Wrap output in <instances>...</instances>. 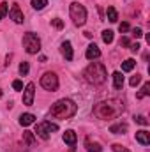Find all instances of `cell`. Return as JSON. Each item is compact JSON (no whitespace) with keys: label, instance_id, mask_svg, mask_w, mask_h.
Here are the masks:
<instances>
[{"label":"cell","instance_id":"obj_1","mask_svg":"<svg viewBox=\"0 0 150 152\" xmlns=\"http://www.w3.org/2000/svg\"><path fill=\"white\" fill-rule=\"evenodd\" d=\"M76 110H78V106H76L71 99H58L51 106L50 113H51V117H57L60 120H66V118H71L76 113Z\"/></svg>","mask_w":150,"mask_h":152},{"label":"cell","instance_id":"obj_2","mask_svg":"<svg viewBox=\"0 0 150 152\" xmlns=\"http://www.w3.org/2000/svg\"><path fill=\"white\" fill-rule=\"evenodd\" d=\"M85 80L88 81V83H94V85H101V83H104L106 81V67L103 66V64H99V62H92L87 69H85Z\"/></svg>","mask_w":150,"mask_h":152},{"label":"cell","instance_id":"obj_3","mask_svg":"<svg viewBox=\"0 0 150 152\" xmlns=\"http://www.w3.org/2000/svg\"><path fill=\"white\" fill-rule=\"evenodd\" d=\"M69 14H71V20L74 21V25H78V27L85 25V21H87V9L79 2H73L69 5Z\"/></svg>","mask_w":150,"mask_h":152},{"label":"cell","instance_id":"obj_4","mask_svg":"<svg viewBox=\"0 0 150 152\" xmlns=\"http://www.w3.org/2000/svg\"><path fill=\"white\" fill-rule=\"evenodd\" d=\"M23 48H25V51L30 53V55L39 53V50H41V39H39L34 32H27V34L23 36Z\"/></svg>","mask_w":150,"mask_h":152},{"label":"cell","instance_id":"obj_5","mask_svg":"<svg viewBox=\"0 0 150 152\" xmlns=\"http://www.w3.org/2000/svg\"><path fill=\"white\" fill-rule=\"evenodd\" d=\"M57 131H58V126H57V124H51V122H48V120L37 124V127H36V134H37L39 138H42V140H48V138H50L53 133H57Z\"/></svg>","mask_w":150,"mask_h":152},{"label":"cell","instance_id":"obj_6","mask_svg":"<svg viewBox=\"0 0 150 152\" xmlns=\"http://www.w3.org/2000/svg\"><path fill=\"white\" fill-rule=\"evenodd\" d=\"M41 87L44 90H50V92H55L58 88V76L55 73H44L41 76Z\"/></svg>","mask_w":150,"mask_h":152},{"label":"cell","instance_id":"obj_7","mask_svg":"<svg viewBox=\"0 0 150 152\" xmlns=\"http://www.w3.org/2000/svg\"><path fill=\"white\" fill-rule=\"evenodd\" d=\"M34 96H36V85L34 83H28L25 87V92H23V104L32 106L34 104Z\"/></svg>","mask_w":150,"mask_h":152},{"label":"cell","instance_id":"obj_8","mask_svg":"<svg viewBox=\"0 0 150 152\" xmlns=\"http://www.w3.org/2000/svg\"><path fill=\"white\" fill-rule=\"evenodd\" d=\"M9 16H11V20H12L14 23H23V12H21V9L18 7V4H14V5L11 7Z\"/></svg>","mask_w":150,"mask_h":152},{"label":"cell","instance_id":"obj_9","mask_svg":"<svg viewBox=\"0 0 150 152\" xmlns=\"http://www.w3.org/2000/svg\"><path fill=\"white\" fill-rule=\"evenodd\" d=\"M85 57H87L88 60H95V58H99V57H101V50H99V46H97V44H90V46L87 48Z\"/></svg>","mask_w":150,"mask_h":152},{"label":"cell","instance_id":"obj_10","mask_svg":"<svg viewBox=\"0 0 150 152\" xmlns=\"http://www.w3.org/2000/svg\"><path fill=\"white\" fill-rule=\"evenodd\" d=\"M60 50H62V55L66 57V60H73V46H71V42L69 41H64L62 42V46H60Z\"/></svg>","mask_w":150,"mask_h":152},{"label":"cell","instance_id":"obj_11","mask_svg":"<svg viewBox=\"0 0 150 152\" xmlns=\"http://www.w3.org/2000/svg\"><path fill=\"white\" fill-rule=\"evenodd\" d=\"M99 106L104 108V112H94L99 118H110V117L113 115V110H111V106H110L108 103H99Z\"/></svg>","mask_w":150,"mask_h":152},{"label":"cell","instance_id":"obj_12","mask_svg":"<svg viewBox=\"0 0 150 152\" xmlns=\"http://www.w3.org/2000/svg\"><path fill=\"white\" fill-rule=\"evenodd\" d=\"M136 142L141 143L143 147H147L150 143V134L147 131H143V129H141V131H136Z\"/></svg>","mask_w":150,"mask_h":152},{"label":"cell","instance_id":"obj_13","mask_svg":"<svg viewBox=\"0 0 150 152\" xmlns=\"http://www.w3.org/2000/svg\"><path fill=\"white\" fill-rule=\"evenodd\" d=\"M62 138H64V142H66L67 145H71V147H74L76 140H78V138H76V133H74V131H71V129H69V131H66Z\"/></svg>","mask_w":150,"mask_h":152},{"label":"cell","instance_id":"obj_14","mask_svg":"<svg viewBox=\"0 0 150 152\" xmlns=\"http://www.w3.org/2000/svg\"><path fill=\"white\" fill-rule=\"evenodd\" d=\"M113 87L117 88V90H120L122 87H124V76L120 71H115L113 73Z\"/></svg>","mask_w":150,"mask_h":152},{"label":"cell","instance_id":"obj_15","mask_svg":"<svg viewBox=\"0 0 150 152\" xmlns=\"http://www.w3.org/2000/svg\"><path fill=\"white\" fill-rule=\"evenodd\" d=\"M36 122V117L32 113H23L20 117V124L23 126V127H27V126H30V124H34Z\"/></svg>","mask_w":150,"mask_h":152},{"label":"cell","instance_id":"obj_16","mask_svg":"<svg viewBox=\"0 0 150 152\" xmlns=\"http://www.w3.org/2000/svg\"><path fill=\"white\" fill-rule=\"evenodd\" d=\"M110 131H111L113 134H124V133L127 131V124H122V122L113 124L111 127H110Z\"/></svg>","mask_w":150,"mask_h":152},{"label":"cell","instance_id":"obj_17","mask_svg":"<svg viewBox=\"0 0 150 152\" xmlns=\"http://www.w3.org/2000/svg\"><path fill=\"white\" fill-rule=\"evenodd\" d=\"M134 66H136V62H134L133 58H127V60L122 62V71H124V73H129V71L134 69Z\"/></svg>","mask_w":150,"mask_h":152},{"label":"cell","instance_id":"obj_18","mask_svg":"<svg viewBox=\"0 0 150 152\" xmlns=\"http://www.w3.org/2000/svg\"><path fill=\"white\" fill-rule=\"evenodd\" d=\"M106 14H108V21H111V23H117V20H118V12H117V9L115 7H108V11H106Z\"/></svg>","mask_w":150,"mask_h":152},{"label":"cell","instance_id":"obj_19","mask_svg":"<svg viewBox=\"0 0 150 152\" xmlns=\"http://www.w3.org/2000/svg\"><path fill=\"white\" fill-rule=\"evenodd\" d=\"M23 140H25V142H27V145H30V147L36 143V136H34V133H32V131H25V133H23Z\"/></svg>","mask_w":150,"mask_h":152},{"label":"cell","instance_id":"obj_20","mask_svg":"<svg viewBox=\"0 0 150 152\" xmlns=\"http://www.w3.org/2000/svg\"><path fill=\"white\" fill-rule=\"evenodd\" d=\"M85 145H87V151H88V152H101V151H103V147H101L99 143H92L90 140H87V143H85Z\"/></svg>","mask_w":150,"mask_h":152},{"label":"cell","instance_id":"obj_21","mask_svg":"<svg viewBox=\"0 0 150 152\" xmlns=\"http://www.w3.org/2000/svg\"><path fill=\"white\" fill-rule=\"evenodd\" d=\"M149 94H150V83L147 81V83L143 85L141 92H138V96H136V97H138V99H141V97H145V96H149Z\"/></svg>","mask_w":150,"mask_h":152},{"label":"cell","instance_id":"obj_22","mask_svg":"<svg viewBox=\"0 0 150 152\" xmlns=\"http://www.w3.org/2000/svg\"><path fill=\"white\" fill-rule=\"evenodd\" d=\"M46 5H48V2H46V0H32V7H34V9H37V11L44 9Z\"/></svg>","mask_w":150,"mask_h":152},{"label":"cell","instance_id":"obj_23","mask_svg":"<svg viewBox=\"0 0 150 152\" xmlns=\"http://www.w3.org/2000/svg\"><path fill=\"white\" fill-rule=\"evenodd\" d=\"M103 41H104L106 44H111L113 42V32L111 30H104V32H103Z\"/></svg>","mask_w":150,"mask_h":152},{"label":"cell","instance_id":"obj_24","mask_svg":"<svg viewBox=\"0 0 150 152\" xmlns=\"http://www.w3.org/2000/svg\"><path fill=\"white\" fill-rule=\"evenodd\" d=\"M28 71H30L28 62H21V64H20V75H21V76H27V75H28Z\"/></svg>","mask_w":150,"mask_h":152},{"label":"cell","instance_id":"obj_25","mask_svg":"<svg viewBox=\"0 0 150 152\" xmlns=\"http://www.w3.org/2000/svg\"><path fill=\"white\" fill-rule=\"evenodd\" d=\"M7 11H9V4H7V2H2V4H0V20L7 14Z\"/></svg>","mask_w":150,"mask_h":152},{"label":"cell","instance_id":"obj_26","mask_svg":"<svg viewBox=\"0 0 150 152\" xmlns=\"http://www.w3.org/2000/svg\"><path fill=\"white\" fill-rule=\"evenodd\" d=\"M111 149H113V152H131L129 149H125V147H122L120 143H113V145H111Z\"/></svg>","mask_w":150,"mask_h":152},{"label":"cell","instance_id":"obj_27","mask_svg":"<svg viewBox=\"0 0 150 152\" xmlns=\"http://www.w3.org/2000/svg\"><path fill=\"white\" fill-rule=\"evenodd\" d=\"M51 25H53L55 28H58V30H60V28H64V21H62V20H58V18L51 20Z\"/></svg>","mask_w":150,"mask_h":152},{"label":"cell","instance_id":"obj_28","mask_svg":"<svg viewBox=\"0 0 150 152\" xmlns=\"http://www.w3.org/2000/svg\"><path fill=\"white\" fill-rule=\"evenodd\" d=\"M134 120H136L138 124H141V126H149V120H147V118H145L143 115H138V117H136Z\"/></svg>","mask_w":150,"mask_h":152},{"label":"cell","instance_id":"obj_29","mask_svg":"<svg viewBox=\"0 0 150 152\" xmlns=\"http://www.w3.org/2000/svg\"><path fill=\"white\" fill-rule=\"evenodd\" d=\"M140 81H141V76L136 75V76H133V78H131V81H129V83H131V87H136Z\"/></svg>","mask_w":150,"mask_h":152},{"label":"cell","instance_id":"obj_30","mask_svg":"<svg viewBox=\"0 0 150 152\" xmlns=\"http://www.w3.org/2000/svg\"><path fill=\"white\" fill-rule=\"evenodd\" d=\"M133 36H134L136 39H140L141 36H143V30H141L140 27H136V28H133Z\"/></svg>","mask_w":150,"mask_h":152},{"label":"cell","instance_id":"obj_31","mask_svg":"<svg viewBox=\"0 0 150 152\" xmlns=\"http://www.w3.org/2000/svg\"><path fill=\"white\" fill-rule=\"evenodd\" d=\"M12 88H14V90H21V88H23V83H21L20 80H14V81H12Z\"/></svg>","mask_w":150,"mask_h":152},{"label":"cell","instance_id":"obj_32","mask_svg":"<svg viewBox=\"0 0 150 152\" xmlns=\"http://www.w3.org/2000/svg\"><path fill=\"white\" fill-rule=\"evenodd\" d=\"M118 30H120V32H127V30H129V23H125V21L120 23V25H118Z\"/></svg>","mask_w":150,"mask_h":152},{"label":"cell","instance_id":"obj_33","mask_svg":"<svg viewBox=\"0 0 150 152\" xmlns=\"http://www.w3.org/2000/svg\"><path fill=\"white\" fill-rule=\"evenodd\" d=\"M129 46H131V51H133V53H138V51H140V48H141L138 42H134V44H129Z\"/></svg>","mask_w":150,"mask_h":152},{"label":"cell","instance_id":"obj_34","mask_svg":"<svg viewBox=\"0 0 150 152\" xmlns=\"http://www.w3.org/2000/svg\"><path fill=\"white\" fill-rule=\"evenodd\" d=\"M129 44H131V41H129L127 37H122V39H120V46H129Z\"/></svg>","mask_w":150,"mask_h":152},{"label":"cell","instance_id":"obj_35","mask_svg":"<svg viewBox=\"0 0 150 152\" xmlns=\"http://www.w3.org/2000/svg\"><path fill=\"white\" fill-rule=\"evenodd\" d=\"M69 152H74V147H71V151H69Z\"/></svg>","mask_w":150,"mask_h":152},{"label":"cell","instance_id":"obj_36","mask_svg":"<svg viewBox=\"0 0 150 152\" xmlns=\"http://www.w3.org/2000/svg\"><path fill=\"white\" fill-rule=\"evenodd\" d=\"M0 97H2V90H0Z\"/></svg>","mask_w":150,"mask_h":152}]
</instances>
